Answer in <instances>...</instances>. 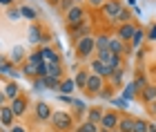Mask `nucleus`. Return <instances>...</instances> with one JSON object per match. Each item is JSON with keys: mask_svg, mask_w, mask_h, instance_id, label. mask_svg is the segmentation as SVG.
I'll return each mask as SVG.
<instances>
[{"mask_svg": "<svg viewBox=\"0 0 156 132\" xmlns=\"http://www.w3.org/2000/svg\"><path fill=\"white\" fill-rule=\"evenodd\" d=\"M74 50H76V56L80 61L91 58V54H96V36H91V34H89V36L78 38L76 45H74Z\"/></svg>", "mask_w": 156, "mask_h": 132, "instance_id": "1", "label": "nucleus"}, {"mask_svg": "<svg viewBox=\"0 0 156 132\" xmlns=\"http://www.w3.org/2000/svg\"><path fill=\"white\" fill-rule=\"evenodd\" d=\"M49 121H51V126L58 132H69L74 128V119H72V114H67V112H54Z\"/></svg>", "mask_w": 156, "mask_h": 132, "instance_id": "2", "label": "nucleus"}, {"mask_svg": "<svg viewBox=\"0 0 156 132\" xmlns=\"http://www.w3.org/2000/svg\"><path fill=\"white\" fill-rule=\"evenodd\" d=\"M96 58L101 61V63H105V65L112 69V72H114V69L125 67V65H123V56H118V54H112L109 50H107V52H96Z\"/></svg>", "mask_w": 156, "mask_h": 132, "instance_id": "3", "label": "nucleus"}, {"mask_svg": "<svg viewBox=\"0 0 156 132\" xmlns=\"http://www.w3.org/2000/svg\"><path fill=\"white\" fill-rule=\"evenodd\" d=\"M103 90H105V79H103V76H98V74H89L85 94H87V96H98Z\"/></svg>", "mask_w": 156, "mask_h": 132, "instance_id": "4", "label": "nucleus"}, {"mask_svg": "<svg viewBox=\"0 0 156 132\" xmlns=\"http://www.w3.org/2000/svg\"><path fill=\"white\" fill-rule=\"evenodd\" d=\"M101 11H103V16L107 20H114L118 13L123 11V2H120V0H107V2L101 7Z\"/></svg>", "mask_w": 156, "mask_h": 132, "instance_id": "5", "label": "nucleus"}, {"mask_svg": "<svg viewBox=\"0 0 156 132\" xmlns=\"http://www.w3.org/2000/svg\"><path fill=\"white\" fill-rule=\"evenodd\" d=\"M27 36H29V43H31V45H38V43L47 45V40H49V36H47L45 31H42V27H40V25H36V23H34V25L29 27Z\"/></svg>", "mask_w": 156, "mask_h": 132, "instance_id": "6", "label": "nucleus"}, {"mask_svg": "<svg viewBox=\"0 0 156 132\" xmlns=\"http://www.w3.org/2000/svg\"><path fill=\"white\" fill-rule=\"evenodd\" d=\"M65 20H67V25H69V27H74V25H78V23H83V20H85V9H83L80 5H74L72 9L65 13Z\"/></svg>", "mask_w": 156, "mask_h": 132, "instance_id": "7", "label": "nucleus"}, {"mask_svg": "<svg viewBox=\"0 0 156 132\" xmlns=\"http://www.w3.org/2000/svg\"><path fill=\"white\" fill-rule=\"evenodd\" d=\"M138 27L134 25V23H125V25H120L118 27V31H116V38H120L123 43H129V40L134 38V31H136Z\"/></svg>", "mask_w": 156, "mask_h": 132, "instance_id": "8", "label": "nucleus"}, {"mask_svg": "<svg viewBox=\"0 0 156 132\" xmlns=\"http://www.w3.org/2000/svg\"><path fill=\"white\" fill-rule=\"evenodd\" d=\"M89 72H91V74L103 76V79H109V76H112V69L105 65V63H101L98 58H91V63H89Z\"/></svg>", "mask_w": 156, "mask_h": 132, "instance_id": "9", "label": "nucleus"}, {"mask_svg": "<svg viewBox=\"0 0 156 132\" xmlns=\"http://www.w3.org/2000/svg\"><path fill=\"white\" fill-rule=\"evenodd\" d=\"M69 31H72V36L78 40V38H83V36H89L91 34V27H89V20L85 18L83 23H78V25H74V27H69Z\"/></svg>", "mask_w": 156, "mask_h": 132, "instance_id": "10", "label": "nucleus"}, {"mask_svg": "<svg viewBox=\"0 0 156 132\" xmlns=\"http://www.w3.org/2000/svg\"><path fill=\"white\" fill-rule=\"evenodd\" d=\"M76 81H74V76H65V79L60 81V87H58V92L60 94H65V96H74L76 92Z\"/></svg>", "mask_w": 156, "mask_h": 132, "instance_id": "11", "label": "nucleus"}, {"mask_svg": "<svg viewBox=\"0 0 156 132\" xmlns=\"http://www.w3.org/2000/svg\"><path fill=\"white\" fill-rule=\"evenodd\" d=\"M118 114L116 112H105V116H103V121H101V128H105V130H116L118 128Z\"/></svg>", "mask_w": 156, "mask_h": 132, "instance_id": "12", "label": "nucleus"}, {"mask_svg": "<svg viewBox=\"0 0 156 132\" xmlns=\"http://www.w3.org/2000/svg\"><path fill=\"white\" fill-rule=\"evenodd\" d=\"M9 61L13 65H25L27 63V54H25V47H20V45H16L11 50V54H9Z\"/></svg>", "mask_w": 156, "mask_h": 132, "instance_id": "13", "label": "nucleus"}, {"mask_svg": "<svg viewBox=\"0 0 156 132\" xmlns=\"http://www.w3.org/2000/svg\"><path fill=\"white\" fill-rule=\"evenodd\" d=\"M27 105H29V101H27L25 96H18V99H13V101H11V105H9V108H11V112L16 114V116H23V114L27 112Z\"/></svg>", "mask_w": 156, "mask_h": 132, "instance_id": "14", "label": "nucleus"}, {"mask_svg": "<svg viewBox=\"0 0 156 132\" xmlns=\"http://www.w3.org/2000/svg\"><path fill=\"white\" fill-rule=\"evenodd\" d=\"M51 114H54L51 108H49L45 101H38L36 103V119L38 121H49V119H51Z\"/></svg>", "mask_w": 156, "mask_h": 132, "instance_id": "15", "label": "nucleus"}, {"mask_svg": "<svg viewBox=\"0 0 156 132\" xmlns=\"http://www.w3.org/2000/svg\"><path fill=\"white\" fill-rule=\"evenodd\" d=\"M2 92L7 96V101H13V99H18V96H20V85L16 81H9V83H5Z\"/></svg>", "mask_w": 156, "mask_h": 132, "instance_id": "16", "label": "nucleus"}, {"mask_svg": "<svg viewBox=\"0 0 156 132\" xmlns=\"http://www.w3.org/2000/svg\"><path fill=\"white\" fill-rule=\"evenodd\" d=\"M40 54H42V58L47 61V63H60V54L54 50V47H49V45H42L40 47Z\"/></svg>", "mask_w": 156, "mask_h": 132, "instance_id": "17", "label": "nucleus"}, {"mask_svg": "<svg viewBox=\"0 0 156 132\" xmlns=\"http://www.w3.org/2000/svg\"><path fill=\"white\" fill-rule=\"evenodd\" d=\"M103 116H105V110L98 108V105H94V108L87 110V121H91V123H98V126H101Z\"/></svg>", "mask_w": 156, "mask_h": 132, "instance_id": "18", "label": "nucleus"}, {"mask_svg": "<svg viewBox=\"0 0 156 132\" xmlns=\"http://www.w3.org/2000/svg\"><path fill=\"white\" fill-rule=\"evenodd\" d=\"M109 52L123 56V54H127V43H123L120 38H112V40H109Z\"/></svg>", "mask_w": 156, "mask_h": 132, "instance_id": "19", "label": "nucleus"}, {"mask_svg": "<svg viewBox=\"0 0 156 132\" xmlns=\"http://www.w3.org/2000/svg\"><path fill=\"white\" fill-rule=\"evenodd\" d=\"M13 114L11 112V108L9 105H5V108H0V123H2L5 128H11V123H13Z\"/></svg>", "mask_w": 156, "mask_h": 132, "instance_id": "20", "label": "nucleus"}, {"mask_svg": "<svg viewBox=\"0 0 156 132\" xmlns=\"http://www.w3.org/2000/svg\"><path fill=\"white\" fill-rule=\"evenodd\" d=\"M89 74H91V72H87V69H80V72L74 74V81H76V87H78V90H83V92H85L87 81H89Z\"/></svg>", "mask_w": 156, "mask_h": 132, "instance_id": "21", "label": "nucleus"}, {"mask_svg": "<svg viewBox=\"0 0 156 132\" xmlns=\"http://www.w3.org/2000/svg\"><path fill=\"white\" fill-rule=\"evenodd\" d=\"M109 40H112L109 34H98L96 36V52H107L109 50Z\"/></svg>", "mask_w": 156, "mask_h": 132, "instance_id": "22", "label": "nucleus"}, {"mask_svg": "<svg viewBox=\"0 0 156 132\" xmlns=\"http://www.w3.org/2000/svg\"><path fill=\"white\" fill-rule=\"evenodd\" d=\"M123 81H125V67L114 69V72H112V76H109V85L120 87V85H123Z\"/></svg>", "mask_w": 156, "mask_h": 132, "instance_id": "23", "label": "nucleus"}, {"mask_svg": "<svg viewBox=\"0 0 156 132\" xmlns=\"http://www.w3.org/2000/svg\"><path fill=\"white\" fill-rule=\"evenodd\" d=\"M109 23H112V25H118V27H120V25H125V23H132V11L123 7V11H120L114 20H109Z\"/></svg>", "mask_w": 156, "mask_h": 132, "instance_id": "24", "label": "nucleus"}, {"mask_svg": "<svg viewBox=\"0 0 156 132\" xmlns=\"http://www.w3.org/2000/svg\"><path fill=\"white\" fill-rule=\"evenodd\" d=\"M140 96H143V101H145V103L154 105V103H156V85H147L143 92H140Z\"/></svg>", "mask_w": 156, "mask_h": 132, "instance_id": "25", "label": "nucleus"}, {"mask_svg": "<svg viewBox=\"0 0 156 132\" xmlns=\"http://www.w3.org/2000/svg\"><path fill=\"white\" fill-rule=\"evenodd\" d=\"M47 76L62 81V63H47Z\"/></svg>", "mask_w": 156, "mask_h": 132, "instance_id": "26", "label": "nucleus"}, {"mask_svg": "<svg viewBox=\"0 0 156 132\" xmlns=\"http://www.w3.org/2000/svg\"><path fill=\"white\" fill-rule=\"evenodd\" d=\"M20 72H23L27 79H31V81L40 79V76H38V67H36V65H31V63H25L23 67H20Z\"/></svg>", "mask_w": 156, "mask_h": 132, "instance_id": "27", "label": "nucleus"}, {"mask_svg": "<svg viewBox=\"0 0 156 132\" xmlns=\"http://www.w3.org/2000/svg\"><path fill=\"white\" fill-rule=\"evenodd\" d=\"M118 132H134V119L132 116H123V119L118 121Z\"/></svg>", "mask_w": 156, "mask_h": 132, "instance_id": "28", "label": "nucleus"}, {"mask_svg": "<svg viewBox=\"0 0 156 132\" xmlns=\"http://www.w3.org/2000/svg\"><path fill=\"white\" fill-rule=\"evenodd\" d=\"M136 85H134V81H129V83H127V85L123 87V99L125 101H134V99H136Z\"/></svg>", "mask_w": 156, "mask_h": 132, "instance_id": "29", "label": "nucleus"}, {"mask_svg": "<svg viewBox=\"0 0 156 132\" xmlns=\"http://www.w3.org/2000/svg\"><path fill=\"white\" fill-rule=\"evenodd\" d=\"M20 16L27 18V20H36L38 18V11L31 9V7H27V5H20Z\"/></svg>", "mask_w": 156, "mask_h": 132, "instance_id": "30", "label": "nucleus"}, {"mask_svg": "<svg viewBox=\"0 0 156 132\" xmlns=\"http://www.w3.org/2000/svg\"><path fill=\"white\" fill-rule=\"evenodd\" d=\"M74 132H101V126H98V123H91V121H85L83 126H78Z\"/></svg>", "mask_w": 156, "mask_h": 132, "instance_id": "31", "label": "nucleus"}, {"mask_svg": "<svg viewBox=\"0 0 156 132\" xmlns=\"http://www.w3.org/2000/svg\"><path fill=\"white\" fill-rule=\"evenodd\" d=\"M145 38H147V36H145V31H143V29L138 27V29L134 31V38L129 40V45H132V47H140V45H143V40H145Z\"/></svg>", "mask_w": 156, "mask_h": 132, "instance_id": "32", "label": "nucleus"}, {"mask_svg": "<svg viewBox=\"0 0 156 132\" xmlns=\"http://www.w3.org/2000/svg\"><path fill=\"white\" fill-rule=\"evenodd\" d=\"M0 74H7V76H18V72H16V67H13V63L11 61H5L2 65H0Z\"/></svg>", "mask_w": 156, "mask_h": 132, "instance_id": "33", "label": "nucleus"}, {"mask_svg": "<svg viewBox=\"0 0 156 132\" xmlns=\"http://www.w3.org/2000/svg\"><path fill=\"white\" fill-rule=\"evenodd\" d=\"M27 63H31V65H36V67L45 63V58H42L40 50H38V52H31V54H27Z\"/></svg>", "mask_w": 156, "mask_h": 132, "instance_id": "34", "label": "nucleus"}, {"mask_svg": "<svg viewBox=\"0 0 156 132\" xmlns=\"http://www.w3.org/2000/svg\"><path fill=\"white\" fill-rule=\"evenodd\" d=\"M134 85H136V92L140 94L147 85H150V83H147V76H145V74H138L136 79H134Z\"/></svg>", "mask_w": 156, "mask_h": 132, "instance_id": "35", "label": "nucleus"}, {"mask_svg": "<svg viewBox=\"0 0 156 132\" xmlns=\"http://www.w3.org/2000/svg\"><path fill=\"white\" fill-rule=\"evenodd\" d=\"M72 108H74V112L76 114H85V112H87V105H85V101H80V99H76V96H74V101H72Z\"/></svg>", "mask_w": 156, "mask_h": 132, "instance_id": "36", "label": "nucleus"}, {"mask_svg": "<svg viewBox=\"0 0 156 132\" xmlns=\"http://www.w3.org/2000/svg\"><path fill=\"white\" fill-rule=\"evenodd\" d=\"M45 87L47 90H56V92H58V87H60V79H54V76H45Z\"/></svg>", "mask_w": 156, "mask_h": 132, "instance_id": "37", "label": "nucleus"}, {"mask_svg": "<svg viewBox=\"0 0 156 132\" xmlns=\"http://www.w3.org/2000/svg\"><path fill=\"white\" fill-rule=\"evenodd\" d=\"M134 132H150V123L143 119H134Z\"/></svg>", "mask_w": 156, "mask_h": 132, "instance_id": "38", "label": "nucleus"}, {"mask_svg": "<svg viewBox=\"0 0 156 132\" xmlns=\"http://www.w3.org/2000/svg\"><path fill=\"white\" fill-rule=\"evenodd\" d=\"M74 5H76V0H58V9H60V11H65V13L72 9Z\"/></svg>", "mask_w": 156, "mask_h": 132, "instance_id": "39", "label": "nucleus"}, {"mask_svg": "<svg viewBox=\"0 0 156 132\" xmlns=\"http://www.w3.org/2000/svg\"><path fill=\"white\" fill-rule=\"evenodd\" d=\"M7 18H9V20L23 18V16H20V7H9V11H7Z\"/></svg>", "mask_w": 156, "mask_h": 132, "instance_id": "40", "label": "nucleus"}, {"mask_svg": "<svg viewBox=\"0 0 156 132\" xmlns=\"http://www.w3.org/2000/svg\"><path fill=\"white\" fill-rule=\"evenodd\" d=\"M98 96H101V99H105V101H112V99H114V94H112V90H107V87H105V90H103V92L98 94Z\"/></svg>", "mask_w": 156, "mask_h": 132, "instance_id": "41", "label": "nucleus"}, {"mask_svg": "<svg viewBox=\"0 0 156 132\" xmlns=\"http://www.w3.org/2000/svg\"><path fill=\"white\" fill-rule=\"evenodd\" d=\"M112 103H114L116 108H127L129 105V101H125V99H112Z\"/></svg>", "mask_w": 156, "mask_h": 132, "instance_id": "42", "label": "nucleus"}, {"mask_svg": "<svg viewBox=\"0 0 156 132\" xmlns=\"http://www.w3.org/2000/svg\"><path fill=\"white\" fill-rule=\"evenodd\" d=\"M147 40L156 43V25H152V27H150V31H147Z\"/></svg>", "mask_w": 156, "mask_h": 132, "instance_id": "43", "label": "nucleus"}, {"mask_svg": "<svg viewBox=\"0 0 156 132\" xmlns=\"http://www.w3.org/2000/svg\"><path fill=\"white\" fill-rule=\"evenodd\" d=\"M34 90H47V87H45V81H42V79H36V81H34Z\"/></svg>", "mask_w": 156, "mask_h": 132, "instance_id": "44", "label": "nucleus"}, {"mask_svg": "<svg viewBox=\"0 0 156 132\" xmlns=\"http://www.w3.org/2000/svg\"><path fill=\"white\" fill-rule=\"evenodd\" d=\"M87 2H89L91 7H103L105 2H107V0H87Z\"/></svg>", "mask_w": 156, "mask_h": 132, "instance_id": "45", "label": "nucleus"}, {"mask_svg": "<svg viewBox=\"0 0 156 132\" xmlns=\"http://www.w3.org/2000/svg\"><path fill=\"white\" fill-rule=\"evenodd\" d=\"M5 101H7V96H5V92H0V108H5Z\"/></svg>", "mask_w": 156, "mask_h": 132, "instance_id": "46", "label": "nucleus"}, {"mask_svg": "<svg viewBox=\"0 0 156 132\" xmlns=\"http://www.w3.org/2000/svg\"><path fill=\"white\" fill-rule=\"evenodd\" d=\"M11 132H27V130L20 128V126H11Z\"/></svg>", "mask_w": 156, "mask_h": 132, "instance_id": "47", "label": "nucleus"}, {"mask_svg": "<svg viewBox=\"0 0 156 132\" xmlns=\"http://www.w3.org/2000/svg\"><path fill=\"white\" fill-rule=\"evenodd\" d=\"M11 2H13V0H0V5H2V7H9Z\"/></svg>", "mask_w": 156, "mask_h": 132, "instance_id": "48", "label": "nucleus"}, {"mask_svg": "<svg viewBox=\"0 0 156 132\" xmlns=\"http://www.w3.org/2000/svg\"><path fill=\"white\" fill-rule=\"evenodd\" d=\"M150 132H156V126H150Z\"/></svg>", "mask_w": 156, "mask_h": 132, "instance_id": "49", "label": "nucleus"}, {"mask_svg": "<svg viewBox=\"0 0 156 132\" xmlns=\"http://www.w3.org/2000/svg\"><path fill=\"white\" fill-rule=\"evenodd\" d=\"M2 63H5V58H2V56H0V65H2Z\"/></svg>", "mask_w": 156, "mask_h": 132, "instance_id": "50", "label": "nucleus"}, {"mask_svg": "<svg viewBox=\"0 0 156 132\" xmlns=\"http://www.w3.org/2000/svg\"><path fill=\"white\" fill-rule=\"evenodd\" d=\"M51 2H54V5H56V2H58V0H51Z\"/></svg>", "mask_w": 156, "mask_h": 132, "instance_id": "51", "label": "nucleus"}, {"mask_svg": "<svg viewBox=\"0 0 156 132\" xmlns=\"http://www.w3.org/2000/svg\"><path fill=\"white\" fill-rule=\"evenodd\" d=\"M154 112H156V103H154Z\"/></svg>", "mask_w": 156, "mask_h": 132, "instance_id": "52", "label": "nucleus"}]
</instances>
